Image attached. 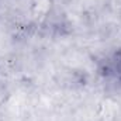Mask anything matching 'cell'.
<instances>
[{
    "instance_id": "6da1fadb",
    "label": "cell",
    "mask_w": 121,
    "mask_h": 121,
    "mask_svg": "<svg viewBox=\"0 0 121 121\" xmlns=\"http://www.w3.org/2000/svg\"><path fill=\"white\" fill-rule=\"evenodd\" d=\"M99 72L106 83L121 86V49L107 52L99 62Z\"/></svg>"
}]
</instances>
